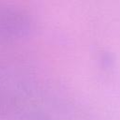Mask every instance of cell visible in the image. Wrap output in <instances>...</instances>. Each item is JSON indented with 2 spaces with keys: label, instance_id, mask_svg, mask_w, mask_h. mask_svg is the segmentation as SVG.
Wrapping results in <instances>:
<instances>
[{
  "label": "cell",
  "instance_id": "obj_1",
  "mask_svg": "<svg viewBox=\"0 0 120 120\" xmlns=\"http://www.w3.org/2000/svg\"><path fill=\"white\" fill-rule=\"evenodd\" d=\"M33 19L28 10L15 4L0 2V44L27 37Z\"/></svg>",
  "mask_w": 120,
  "mask_h": 120
}]
</instances>
